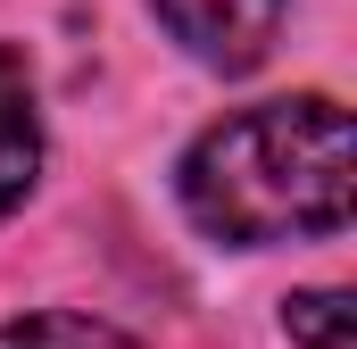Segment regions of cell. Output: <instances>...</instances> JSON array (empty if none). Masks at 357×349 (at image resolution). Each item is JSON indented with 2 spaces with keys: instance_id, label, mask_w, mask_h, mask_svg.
I'll return each instance as SVG.
<instances>
[{
  "instance_id": "7a4b0ae2",
  "label": "cell",
  "mask_w": 357,
  "mask_h": 349,
  "mask_svg": "<svg viewBox=\"0 0 357 349\" xmlns=\"http://www.w3.org/2000/svg\"><path fill=\"white\" fill-rule=\"evenodd\" d=\"M158 17H167V34H175L199 67H216V75H250V67L274 50L291 0H158Z\"/></svg>"
},
{
  "instance_id": "3957f363",
  "label": "cell",
  "mask_w": 357,
  "mask_h": 349,
  "mask_svg": "<svg viewBox=\"0 0 357 349\" xmlns=\"http://www.w3.org/2000/svg\"><path fill=\"white\" fill-rule=\"evenodd\" d=\"M33 174H42V108H33V67H25V50H8V42H0V225L25 208Z\"/></svg>"
},
{
  "instance_id": "6da1fadb",
  "label": "cell",
  "mask_w": 357,
  "mask_h": 349,
  "mask_svg": "<svg viewBox=\"0 0 357 349\" xmlns=\"http://www.w3.org/2000/svg\"><path fill=\"white\" fill-rule=\"evenodd\" d=\"M175 183H183L191 225L208 242H233V250L341 233L349 225V191H357L349 108H333L324 91L241 108V117L208 125L183 150Z\"/></svg>"
},
{
  "instance_id": "277c9868",
  "label": "cell",
  "mask_w": 357,
  "mask_h": 349,
  "mask_svg": "<svg viewBox=\"0 0 357 349\" xmlns=\"http://www.w3.org/2000/svg\"><path fill=\"white\" fill-rule=\"evenodd\" d=\"M0 349H133V333H116L108 316H75V308H42V316H8Z\"/></svg>"
},
{
  "instance_id": "5b68a950",
  "label": "cell",
  "mask_w": 357,
  "mask_h": 349,
  "mask_svg": "<svg viewBox=\"0 0 357 349\" xmlns=\"http://www.w3.org/2000/svg\"><path fill=\"white\" fill-rule=\"evenodd\" d=\"M282 333L299 349H349V291H299L282 308Z\"/></svg>"
}]
</instances>
